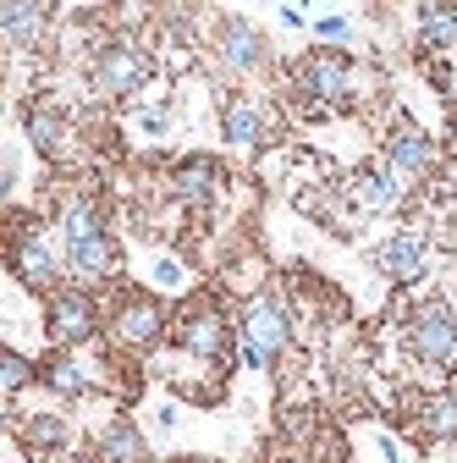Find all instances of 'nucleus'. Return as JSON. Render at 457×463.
I'll list each match as a JSON object with an SVG mask.
<instances>
[{"label": "nucleus", "instance_id": "7ed1b4c3", "mask_svg": "<svg viewBox=\"0 0 457 463\" xmlns=\"http://www.w3.org/2000/svg\"><path fill=\"white\" fill-rule=\"evenodd\" d=\"M414 354L430 359V364H446L457 354V315L441 298L419 304V315H414Z\"/></svg>", "mask_w": 457, "mask_h": 463}, {"label": "nucleus", "instance_id": "6ab92c4d", "mask_svg": "<svg viewBox=\"0 0 457 463\" xmlns=\"http://www.w3.org/2000/svg\"><path fill=\"white\" fill-rule=\"evenodd\" d=\"M424 44H457V12L446 6H424Z\"/></svg>", "mask_w": 457, "mask_h": 463}, {"label": "nucleus", "instance_id": "2eb2a0df", "mask_svg": "<svg viewBox=\"0 0 457 463\" xmlns=\"http://www.w3.org/2000/svg\"><path fill=\"white\" fill-rule=\"evenodd\" d=\"M220 128H226V138H232V144H259V138H265V122H259V110H254L248 99H232V105H226Z\"/></svg>", "mask_w": 457, "mask_h": 463}, {"label": "nucleus", "instance_id": "9b49d317", "mask_svg": "<svg viewBox=\"0 0 457 463\" xmlns=\"http://www.w3.org/2000/svg\"><path fill=\"white\" fill-rule=\"evenodd\" d=\"M117 336H122L127 347H149V342L160 336V309H154L149 298H133V304L122 309V320H117Z\"/></svg>", "mask_w": 457, "mask_h": 463}, {"label": "nucleus", "instance_id": "4468645a", "mask_svg": "<svg viewBox=\"0 0 457 463\" xmlns=\"http://www.w3.org/2000/svg\"><path fill=\"white\" fill-rule=\"evenodd\" d=\"M99 463H149V447H144V436L122 420V425H110V436L99 441Z\"/></svg>", "mask_w": 457, "mask_h": 463}, {"label": "nucleus", "instance_id": "a211bd4d", "mask_svg": "<svg viewBox=\"0 0 457 463\" xmlns=\"http://www.w3.org/2000/svg\"><path fill=\"white\" fill-rule=\"evenodd\" d=\"M28 138L39 155H55V144H61V116H55L50 105H33L28 110Z\"/></svg>", "mask_w": 457, "mask_h": 463}, {"label": "nucleus", "instance_id": "393cba45", "mask_svg": "<svg viewBox=\"0 0 457 463\" xmlns=\"http://www.w3.org/2000/svg\"><path fill=\"white\" fill-rule=\"evenodd\" d=\"M188 463H210V458H188Z\"/></svg>", "mask_w": 457, "mask_h": 463}, {"label": "nucleus", "instance_id": "6e6552de", "mask_svg": "<svg viewBox=\"0 0 457 463\" xmlns=\"http://www.w3.org/2000/svg\"><path fill=\"white\" fill-rule=\"evenodd\" d=\"M50 331L61 342H83L94 331V304L89 293H72V287H61V293L50 298Z\"/></svg>", "mask_w": 457, "mask_h": 463}, {"label": "nucleus", "instance_id": "f03ea898", "mask_svg": "<svg viewBox=\"0 0 457 463\" xmlns=\"http://www.w3.org/2000/svg\"><path fill=\"white\" fill-rule=\"evenodd\" d=\"M298 78L325 105H341V99L353 94V61H348V55H336V50H309L303 61H298Z\"/></svg>", "mask_w": 457, "mask_h": 463}, {"label": "nucleus", "instance_id": "423d86ee", "mask_svg": "<svg viewBox=\"0 0 457 463\" xmlns=\"http://www.w3.org/2000/svg\"><path fill=\"white\" fill-rule=\"evenodd\" d=\"M243 342L259 347L265 359H275L281 347H287V309H281L270 293H259V298L248 304V315H243Z\"/></svg>", "mask_w": 457, "mask_h": 463}, {"label": "nucleus", "instance_id": "bb28decb", "mask_svg": "<svg viewBox=\"0 0 457 463\" xmlns=\"http://www.w3.org/2000/svg\"><path fill=\"white\" fill-rule=\"evenodd\" d=\"M452 463H457V458H452Z\"/></svg>", "mask_w": 457, "mask_h": 463}, {"label": "nucleus", "instance_id": "f257e3e1", "mask_svg": "<svg viewBox=\"0 0 457 463\" xmlns=\"http://www.w3.org/2000/svg\"><path fill=\"white\" fill-rule=\"evenodd\" d=\"M67 249H72V265L99 276L110 265V238H105V226H99V210L89 199H72L67 204Z\"/></svg>", "mask_w": 457, "mask_h": 463}, {"label": "nucleus", "instance_id": "aec40b11", "mask_svg": "<svg viewBox=\"0 0 457 463\" xmlns=\"http://www.w3.org/2000/svg\"><path fill=\"white\" fill-rule=\"evenodd\" d=\"M44 375H50V386H55V392H67V397L89 392V375H83L72 359H50V364H44Z\"/></svg>", "mask_w": 457, "mask_h": 463}, {"label": "nucleus", "instance_id": "b1692460", "mask_svg": "<svg viewBox=\"0 0 457 463\" xmlns=\"http://www.w3.org/2000/svg\"><path fill=\"white\" fill-rule=\"evenodd\" d=\"M320 33L325 39H341V33H348V23H341V17H320Z\"/></svg>", "mask_w": 457, "mask_h": 463}, {"label": "nucleus", "instance_id": "f3484780", "mask_svg": "<svg viewBox=\"0 0 457 463\" xmlns=\"http://www.w3.org/2000/svg\"><path fill=\"white\" fill-rule=\"evenodd\" d=\"M182 342L193 347V354H204V359H220V354H226V326L204 315V320H193V326L182 331Z\"/></svg>", "mask_w": 457, "mask_h": 463}, {"label": "nucleus", "instance_id": "dca6fc26", "mask_svg": "<svg viewBox=\"0 0 457 463\" xmlns=\"http://www.w3.org/2000/svg\"><path fill=\"white\" fill-rule=\"evenodd\" d=\"M177 194L193 199V204H204V199L215 194V160H188V165L177 171Z\"/></svg>", "mask_w": 457, "mask_h": 463}, {"label": "nucleus", "instance_id": "5701e85b", "mask_svg": "<svg viewBox=\"0 0 457 463\" xmlns=\"http://www.w3.org/2000/svg\"><path fill=\"white\" fill-rule=\"evenodd\" d=\"M39 441H61V420H55V414H33V425H28Z\"/></svg>", "mask_w": 457, "mask_h": 463}, {"label": "nucleus", "instance_id": "20e7f679", "mask_svg": "<svg viewBox=\"0 0 457 463\" xmlns=\"http://www.w3.org/2000/svg\"><path fill=\"white\" fill-rule=\"evenodd\" d=\"M144 78H149V61L133 44H110V50L94 55V89L99 94H133Z\"/></svg>", "mask_w": 457, "mask_h": 463}, {"label": "nucleus", "instance_id": "39448f33", "mask_svg": "<svg viewBox=\"0 0 457 463\" xmlns=\"http://www.w3.org/2000/svg\"><path fill=\"white\" fill-rule=\"evenodd\" d=\"M430 165H435V144H430L419 128L403 122V128L391 133V144H386V171H391L396 183H419Z\"/></svg>", "mask_w": 457, "mask_h": 463}, {"label": "nucleus", "instance_id": "1a4fd4ad", "mask_svg": "<svg viewBox=\"0 0 457 463\" xmlns=\"http://www.w3.org/2000/svg\"><path fill=\"white\" fill-rule=\"evenodd\" d=\"M375 265H380L391 281H414V276L424 270V243H419V238H391V243L375 249Z\"/></svg>", "mask_w": 457, "mask_h": 463}, {"label": "nucleus", "instance_id": "9d476101", "mask_svg": "<svg viewBox=\"0 0 457 463\" xmlns=\"http://www.w3.org/2000/svg\"><path fill=\"white\" fill-rule=\"evenodd\" d=\"M12 265H17V276L28 281V287H55V254L44 249V238H23L17 249H12Z\"/></svg>", "mask_w": 457, "mask_h": 463}, {"label": "nucleus", "instance_id": "ddd939ff", "mask_svg": "<svg viewBox=\"0 0 457 463\" xmlns=\"http://www.w3.org/2000/svg\"><path fill=\"white\" fill-rule=\"evenodd\" d=\"M359 204L375 210V215H386V210L403 204V183H396L391 171H364V177H359Z\"/></svg>", "mask_w": 457, "mask_h": 463}, {"label": "nucleus", "instance_id": "0eeeda50", "mask_svg": "<svg viewBox=\"0 0 457 463\" xmlns=\"http://www.w3.org/2000/svg\"><path fill=\"white\" fill-rule=\"evenodd\" d=\"M220 61L232 67V72H259L270 61V44L254 33V23L226 17V28H220Z\"/></svg>", "mask_w": 457, "mask_h": 463}, {"label": "nucleus", "instance_id": "f8f14e48", "mask_svg": "<svg viewBox=\"0 0 457 463\" xmlns=\"http://www.w3.org/2000/svg\"><path fill=\"white\" fill-rule=\"evenodd\" d=\"M44 23H50V6H23V0H6V6H0V28H6L17 44H33L44 33Z\"/></svg>", "mask_w": 457, "mask_h": 463}, {"label": "nucleus", "instance_id": "4be33fe9", "mask_svg": "<svg viewBox=\"0 0 457 463\" xmlns=\"http://www.w3.org/2000/svg\"><path fill=\"white\" fill-rule=\"evenodd\" d=\"M0 375H6V386H12V392H23V386L33 381V364H28L23 354H6V359H0Z\"/></svg>", "mask_w": 457, "mask_h": 463}, {"label": "nucleus", "instance_id": "a878e982", "mask_svg": "<svg viewBox=\"0 0 457 463\" xmlns=\"http://www.w3.org/2000/svg\"><path fill=\"white\" fill-rule=\"evenodd\" d=\"M452 194H457V183H452Z\"/></svg>", "mask_w": 457, "mask_h": 463}, {"label": "nucleus", "instance_id": "412c9836", "mask_svg": "<svg viewBox=\"0 0 457 463\" xmlns=\"http://www.w3.org/2000/svg\"><path fill=\"white\" fill-rule=\"evenodd\" d=\"M424 430H430V436H457V397L424 402Z\"/></svg>", "mask_w": 457, "mask_h": 463}]
</instances>
